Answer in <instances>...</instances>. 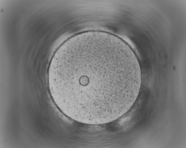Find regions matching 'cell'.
I'll use <instances>...</instances> for the list:
<instances>
[{
  "label": "cell",
  "mask_w": 186,
  "mask_h": 148,
  "mask_svg": "<svg viewBox=\"0 0 186 148\" xmlns=\"http://www.w3.org/2000/svg\"><path fill=\"white\" fill-rule=\"evenodd\" d=\"M52 97L67 116L89 124L108 123L124 115L139 93L137 57L123 40L110 33L89 31L70 38L51 61Z\"/></svg>",
  "instance_id": "6da1fadb"
}]
</instances>
